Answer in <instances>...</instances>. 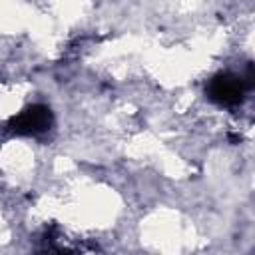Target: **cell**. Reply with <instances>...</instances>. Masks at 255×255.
<instances>
[{"instance_id": "1", "label": "cell", "mask_w": 255, "mask_h": 255, "mask_svg": "<svg viewBox=\"0 0 255 255\" xmlns=\"http://www.w3.org/2000/svg\"><path fill=\"white\" fill-rule=\"evenodd\" d=\"M247 90L249 86L245 84L243 78L233 74H219L209 82L207 96L211 102L219 106H237L243 102V96Z\"/></svg>"}, {"instance_id": "2", "label": "cell", "mask_w": 255, "mask_h": 255, "mask_svg": "<svg viewBox=\"0 0 255 255\" xmlns=\"http://www.w3.org/2000/svg\"><path fill=\"white\" fill-rule=\"evenodd\" d=\"M50 124H52L50 108H46L42 104H36V106L26 108L18 116H14L8 122V128L18 135H36V133L46 131L50 128Z\"/></svg>"}]
</instances>
